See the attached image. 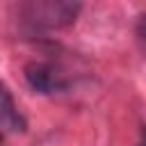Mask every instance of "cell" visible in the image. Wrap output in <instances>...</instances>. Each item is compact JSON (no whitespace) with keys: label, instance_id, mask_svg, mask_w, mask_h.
Returning a JSON list of instances; mask_svg holds the SVG:
<instances>
[{"label":"cell","instance_id":"6da1fadb","mask_svg":"<svg viewBox=\"0 0 146 146\" xmlns=\"http://www.w3.org/2000/svg\"><path fill=\"white\" fill-rule=\"evenodd\" d=\"M82 11V0H16L14 21L25 34H48L71 27Z\"/></svg>","mask_w":146,"mask_h":146},{"label":"cell","instance_id":"5b68a950","mask_svg":"<svg viewBox=\"0 0 146 146\" xmlns=\"http://www.w3.org/2000/svg\"><path fill=\"white\" fill-rule=\"evenodd\" d=\"M137 146H146V125H141V130H139V141H137Z\"/></svg>","mask_w":146,"mask_h":146},{"label":"cell","instance_id":"277c9868","mask_svg":"<svg viewBox=\"0 0 146 146\" xmlns=\"http://www.w3.org/2000/svg\"><path fill=\"white\" fill-rule=\"evenodd\" d=\"M135 36L139 41V46L146 50V14H139L135 21Z\"/></svg>","mask_w":146,"mask_h":146},{"label":"cell","instance_id":"7a4b0ae2","mask_svg":"<svg viewBox=\"0 0 146 146\" xmlns=\"http://www.w3.org/2000/svg\"><path fill=\"white\" fill-rule=\"evenodd\" d=\"M25 82L34 94L41 96H52V94H64L71 89V78L52 62H27L23 68Z\"/></svg>","mask_w":146,"mask_h":146},{"label":"cell","instance_id":"3957f363","mask_svg":"<svg viewBox=\"0 0 146 146\" xmlns=\"http://www.w3.org/2000/svg\"><path fill=\"white\" fill-rule=\"evenodd\" d=\"M27 130V121L21 114L9 87L0 80V132L9 135H23Z\"/></svg>","mask_w":146,"mask_h":146}]
</instances>
